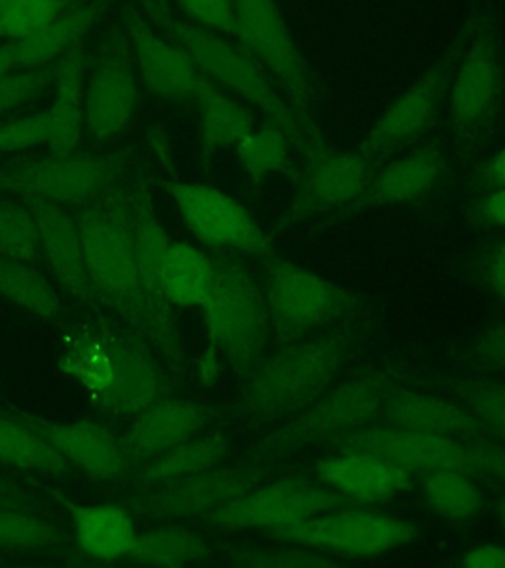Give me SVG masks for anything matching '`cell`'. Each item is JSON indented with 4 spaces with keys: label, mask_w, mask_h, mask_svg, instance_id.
<instances>
[{
    "label": "cell",
    "mask_w": 505,
    "mask_h": 568,
    "mask_svg": "<svg viewBox=\"0 0 505 568\" xmlns=\"http://www.w3.org/2000/svg\"><path fill=\"white\" fill-rule=\"evenodd\" d=\"M142 9L152 27H159L180 45L208 80L241 99L269 123L283 129L302 159L326 144L322 133H314L302 123L301 116L294 113L283 93L243 45L176 17L166 0H142Z\"/></svg>",
    "instance_id": "1"
},
{
    "label": "cell",
    "mask_w": 505,
    "mask_h": 568,
    "mask_svg": "<svg viewBox=\"0 0 505 568\" xmlns=\"http://www.w3.org/2000/svg\"><path fill=\"white\" fill-rule=\"evenodd\" d=\"M355 342L357 326H332L279 347L241 379L238 415L261 425L294 417L334 385Z\"/></svg>",
    "instance_id": "2"
},
{
    "label": "cell",
    "mask_w": 505,
    "mask_h": 568,
    "mask_svg": "<svg viewBox=\"0 0 505 568\" xmlns=\"http://www.w3.org/2000/svg\"><path fill=\"white\" fill-rule=\"evenodd\" d=\"M60 369L88 390L107 415L134 417L162 397L164 383L151 346L137 332L81 324L65 339Z\"/></svg>",
    "instance_id": "3"
},
{
    "label": "cell",
    "mask_w": 505,
    "mask_h": 568,
    "mask_svg": "<svg viewBox=\"0 0 505 568\" xmlns=\"http://www.w3.org/2000/svg\"><path fill=\"white\" fill-rule=\"evenodd\" d=\"M83 258L99 304L115 312L151 346L134 245L133 190L123 184L81 205L78 215Z\"/></svg>",
    "instance_id": "4"
},
{
    "label": "cell",
    "mask_w": 505,
    "mask_h": 568,
    "mask_svg": "<svg viewBox=\"0 0 505 568\" xmlns=\"http://www.w3.org/2000/svg\"><path fill=\"white\" fill-rule=\"evenodd\" d=\"M215 265L212 293L204 306L208 349L202 362L204 382H215L220 357L245 379L266 354L273 336L263 286L233 253L212 255Z\"/></svg>",
    "instance_id": "5"
},
{
    "label": "cell",
    "mask_w": 505,
    "mask_h": 568,
    "mask_svg": "<svg viewBox=\"0 0 505 568\" xmlns=\"http://www.w3.org/2000/svg\"><path fill=\"white\" fill-rule=\"evenodd\" d=\"M390 383L377 373L330 387L319 399L263 436L248 450L249 462L279 460L314 444L330 443L370 425L382 413Z\"/></svg>",
    "instance_id": "6"
},
{
    "label": "cell",
    "mask_w": 505,
    "mask_h": 568,
    "mask_svg": "<svg viewBox=\"0 0 505 568\" xmlns=\"http://www.w3.org/2000/svg\"><path fill=\"white\" fill-rule=\"evenodd\" d=\"M484 17L486 9L482 4L466 14L451 44L446 45V50L426 68L425 73L413 85H408L383 111L365 134L357 151L364 152L367 159H377L401 151L425 136L426 131L435 123L444 101L448 99L454 73L458 70L462 55L468 50Z\"/></svg>",
    "instance_id": "7"
},
{
    "label": "cell",
    "mask_w": 505,
    "mask_h": 568,
    "mask_svg": "<svg viewBox=\"0 0 505 568\" xmlns=\"http://www.w3.org/2000/svg\"><path fill=\"white\" fill-rule=\"evenodd\" d=\"M263 265L266 312L281 346L336 326L360 306V298L344 286L276 253Z\"/></svg>",
    "instance_id": "8"
},
{
    "label": "cell",
    "mask_w": 505,
    "mask_h": 568,
    "mask_svg": "<svg viewBox=\"0 0 505 568\" xmlns=\"http://www.w3.org/2000/svg\"><path fill=\"white\" fill-rule=\"evenodd\" d=\"M233 38L263 68L302 123L320 133L314 121L319 83L276 0H235Z\"/></svg>",
    "instance_id": "9"
},
{
    "label": "cell",
    "mask_w": 505,
    "mask_h": 568,
    "mask_svg": "<svg viewBox=\"0 0 505 568\" xmlns=\"http://www.w3.org/2000/svg\"><path fill=\"white\" fill-rule=\"evenodd\" d=\"M127 154H55L10 162L0 169V190L40 195L60 205H85L121 184Z\"/></svg>",
    "instance_id": "10"
},
{
    "label": "cell",
    "mask_w": 505,
    "mask_h": 568,
    "mask_svg": "<svg viewBox=\"0 0 505 568\" xmlns=\"http://www.w3.org/2000/svg\"><path fill=\"white\" fill-rule=\"evenodd\" d=\"M269 537L320 550L332 557L373 559L417 541L418 529L397 515L342 506L289 529L269 532Z\"/></svg>",
    "instance_id": "11"
},
{
    "label": "cell",
    "mask_w": 505,
    "mask_h": 568,
    "mask_svg": "<svg viewBox=\"0 0 505 568\" xmlns=\"http://www.w3.org/2000/svg\"><path fill=\"white\" fill-rule=\"evenodd\" d=\"M160 187L176 205L188 231L204 247L259 261H265L275 253L271 235L253 213L220 187L180 180L162 182Z\"/></svg>",
    "instance_id": "12"
},
{
    "label": "cell",
    "mask_w": 505,
    "mask_h": 568,
    "mask_svg": "<svg viewBox=\"0 0 505 568\" xmlns=\"http://www.w3.org/2000/svg\"><path fill=\"white\" fill-rule=\"evenodd\" d=\"M342 506H350V501L324 484L289 476L261 481L202 517V524L218 531L275 532Z\"/></svg>",
    "instance_id": "13"
},
{
    "label": "cell",
    "mask_w": 505,
    "mask_h": 568,
    "mask_svg": "<svg viewBox=\"0 0 505 568\" xmlns=\"http://www.w3.org/2000/svg\"><path fill=\"white\" fill-rule=\"evenodd\" d=\"M505 60L496 18L486 10L448 91V121L461 141L482 133L504 105Z\"/></svg>",
    "instance_id": "14"
},
{
    "label": "cell",
    "mask_w": 505,
    "mask_h": 568,
    "mask_svg": "<svg viewBox=\"0 0 505 568\" xmlns=\"http://www.w3.org/2000/svg\"><path fill=\"white\" fill-rule=\"evenodd\" d=\"M275 466L266 462H249L243 466L200 471L188 478L160 484L137 496L119 501L131 514L156 521H186L202 519L218 507L230 504L261 481L269 478Z\"/></svg>",
    "instance_id": "15"
},
{
    "label": "cell",
    "mask_w": 505,
    "mask_h": 568,
    "mask_svg": "<svg viewBox=\"0 0 505 568\" xmlns=\"http://www.w3.org/2000/svg\"><path fill=\"white\" fill-rule=\"evenodd\" d=\"M141 103V78L123 24L101 38L93 68L85 75L83 109L89 136L111 141L131 124Z\"/></svg>",
    "instance_id": "16"
},
{
    "label": "cell",
    "mask_w": 505,
    "mask_h": 568,
    "mask_svg": "<svg viewBox=\"0 0 505 568\" xmlns=\"http://www.w3.org/2000/svg\"><path fill=\"white\" fill-rule=\"evenodd\" d=\"M134 245L142 301L151 326V347L159 352L174 375L186 373V355L172 318V306L162 286V263L169 248V233L154 210L151 187L139 180L133 187Z\"/></svg>",
    "instance_id": "17"
},
{
    "label": "cell",
    "mask_w": 505,
    "mask_h": 568,
    "mask_svg": "<svg viewBox=\"0 0 505 568\" xmlns=\"http://www.w3.org/2000/svg\"><path fill=\"white\" fill-rule=\"evenodd\" d=\"M302 160L304 166L294 176L296 192L283 223L355 205L372 180V159L364 152L334 151L324 144Z\"/></svg>",
    "instance_id": "18"
},
{
    "label": "cell",
    "mask_w": 505,
    "mask_h": 568,
    "mask_svg": "<svg viewBox=\"0 0 505 568\" xmlns=\"http://www.w3.org/2000/svg\"><path fill=\"white\" fill-rule=\"evenodd\" d=\"M121 17L139 78L147 91L176 105H194L204 75L195 68L192 58L170 38L160 36L151 20L142 17L141 10L133 4H127Z\"/></svg>",
    "instance_id": "19"
},
{
    "label": "cell",
    "mask_w": 505,
    "mask_h": 568,
    "mask_svg": "<svg viewBox=\"0 0 505 568\" xmlns=\"http://www.w3.org/2000/svg\"><path fill=\"white\" fill-rule=\"evenodd\" d=\"M337 450H367L400 464L411 474L435 470H464L474 474L472 444L458 438L425 435L400 426L360 428L337 438Z\"/></svg>",
    "instance_id": "20"
},
{
    "label": "cell",
    "mask_w": 505,
    "mask_h": 568,
    "mask_svg": "<svg viewBox=\"0 0 505 568\" xmlns=\"http://www.w3.org/2000/svg\"><path fill=\"white\" fill-rule=\"evenodd\" d=\"M17 197H20L34 215L44 263L50 268L53 281L73 301L85 306H101L85 268L78 220L71 217L62 205L53 204L40 195L20 194Z\"/></svg>",
    "instance_id": "21"
},
{
    "label": "cell",
    "mask_w": 505,
    "mask_h": 568,
    "mask_svg": "<svg viewBox=\"0 0 505 568\" xmlns=\"http://www.w3.org/2000/svg\"><path fill=\"white\" fill-rule=\"evenodd\" d=\"M18 418L44 436L75 470L103 481H119L131 470V460L119 440L105 426L93 420L52 423L18 413Z\"/></svg>",
    "instance_id": "22"
},
{
    "label": "cell",
    "mask_w": 505,
    "mask_h": 568,
    "mask_svg": "<svg viewBox=\"0 0 505 568\" xmlns=\"http://www.w3.org/2000/svg\"><path fill=\"white\" fill-rule=\"evenodd\" d=\"M316 476L350 504L375 506L405 494L413 474L380 454L340 450L316 464Z\"/></svg>",
    "instance_id": "23"
},
{
    "label": "cell",
    "mask_w": 505,
    "mask_h": 568,
    "mask_svg": "<svg viewBox=\"0 0 505 568\" xmlns=\"http://www.w3.org/2000/svg\"><path fill=\"white\" fill-rule=\"evenodd\" d=\"M210 407L198 400L160 397L134 415L124 435V453L133 466L154 460L172 446L194 438L210 418Z\"/></svg>",
    "instance_id": "24"
},
{
    "label": "cell",
    "mask_w": 505,
    "mask_h": 568,
    "mask_svg": "<svg viewBox=\"0 0 505 568\" xmlns=\"http://www.w3.org/2000/svg\"><path fill=\"white\" fill-rule=\"evenodd\" d=\"M446 172L444 152L436 144H423L401 159L391 160L373 172L360 207H393L415 204L433 194Z\"/></svg>",
    "instance_id": "25"
},
{
    "label": "cell",
    "mask_w": 505,
    "mask_h": 568,
    "mask_svg": "<svg viewBox=\"0 0 505 568\" xmlns=\"http://www.w3.org/2000/svg\"><path fill=\"white\" fill-rule=\"evenodd\" d=\"M194 106L198 115V154L204 166L212 162L215 154L235 151L245 134L257 126V116L251 106L205 75L195 93Z\"/></svg>",
    "instance_id": "26"
},
{
    "label": "cell",
    "mask_w": 505,
    "mask_h": 568,
    "mask_svg": "<svg viewBox=\"0 0 505 568\" xmlns=\"http://www.w3.org/2000/svg\"><path fill=\"white\" fill-rule=\"evenodd\" d=\"M382 413L387 425L425 435L466 438L486 433L468 408L407 387L390 389Z\"/></svg>",
    "instance_id": "27"
},
{
    "label": "cell",
    "mask_w": 505,
    "mask_h": 568,
    "mask_svg": "<svg viewBox=\"0 0 505 568\" xmlns=\"http://www.w3.org/2000/svg\"><path fill=\"white\" fill-rule=\"evenodd\" d=\"M44 489L70 511L75 541L85 555L107 562L129 557L139 532L134 529L133 514L127 507L121 504H75L52 489Z\"/></svg>",
    "instance_id": "28"
},
{
    "label": "cell",
    "mask_w": 505,
    "mask_h": 568,
    "mask_svg": "<svg viewBox=\"0 0 505 568\" xmlns=\"http://www.w3.org/2000/svg\"><path fill=\"white\" fill-rule=\"evenodd\" d=\"M88 75V53L83 42L55 62L53 75V103L48 109V151L55 154H71L80 149L85 129L83 91Z\"/></svg>",
    "instance_id": "29"
},
{
    "label": "cell",
    "mask_w": 505,
    "mask_h": 568,
    "mask_svg": "<svg viewBox=\"0 0 505 568\" xmlns=\"http://www.w3.org/2000/svg\"><path fill=\"white\" fill-rule=\"evenodd\" d=\"M105 12V0L78 2L52 18L17 44V68H42L55 63L71 48L81 44L89 30L95 27Z\"/></svg>",
    "instance_id": "30"
},
{
    "label": "cell",
    "mask_w": 505,
    "mask_h": 568,
    "mask_svg": "<svg viewBox=\"0 0 505 568\" xmlns=\"http://www.w3.org/2000/svg\"><path fill=\"white\" fill-rule=\"evenodd\" d=\"M213 278L212 255L186 241H170L162 263V286L170 306L202 308L212 293Z\"/></svg>",
    "instance_id": "31"
},
{
    "label": "cell",
    "mask_w": 505,
    "mask_h": 568,
    "mask_svg": "<svg viewBox=\"0 0 505 568\" xmlns=\"http://www.w3.org/2000/svg\"><path fill=\"white\" fill-rule=\"evenodd\" d=\"M231 440L225 435L194 436L172 446L154 460L147 462L134 481L142 488L169 484L220 466L230 454Z\"/></svg>",
    "instance_id": "32"
},
{
    "label": "cell",
    "mask_w": 505,
    "mask_h": 568,
    "mask_svg": "<svg viewBox=\"0 0 505 568\" xmlns=\"http://www.w3.org/2000/svg\"><path fill=\"white\" fill-rule=\"evenodd\" d=\"M0 464L24 471H42L53 478H73L78 470L62 454L17 415L0 417Z\"/></svg>",
    "instance_id": "33"
},
{
    "label": "cell",
    "mask_w": 505,
    "mask_h": 568,
    "mask_svg": "<svg viewBox=\"0 0 505 568\" xmlns=\"http://www.w3.org/2000/svg\"><path fill=\"white\" fill-rule=\"evenodd\" d=\"M213 549L200 532L182 525H160L139 532L127 559L151 567L180 568L212 559Z\"/></svg>",
    "instance_id": "34"
},
{
    "label": "cell",
    "mask_w": 505,
    "mask_h": 568,
    "mask_svg": "<svg viewBox=\"0 0 505 568\" xmlns=\"http://www.w3.org/2000/svg\"><path fill=\"white\" fill-rule=\"evenodd\" d=\"M293 149L291 136L276 124L265 121L245 134L235 146V154L249 184L261 190L271 178L294 172Z\"/></svg>",
    "instance_id": "35"
},
{
    "label": "cell",
    "mask_w": 505,
    "mask_h": 568,
    "mask_svg": "<svg viewBox=\"0 0 505 568\" xmlns=\"http://www.w3.org/2000/svg\"><path fill=\"white\" fill-rule=\"evenodd\" d=\"M421 496L433 514L446 521H471L484 509V494L471 471L435 470L423 474Z\"/></svg>",
    "instance_id": "36"
},
{
    "label": "cell",
    "mask_w": 505,
    "mask_h": 568,
    "mask_svg": "<svg viewBox=\"0 0 505 568\" xmlns=\"http://www.w3.org/2000/svg\"><path fill=\"white\" fill-rule=\"evenodd\" d=\"M65 532L44 514L22 507L0 506V550L53 552L65 549Z\"/></svg>",
    "instance_id": "37"
},
{
    "label": "cell",
    "mask_w": 505,
    "mask_h": 568,
    "mask_svg": "<svg viewBox=\"0 0 505 568\" xmlns=\"http://www.w3.org/2000/svg\"><path fill=\"white\" fill-rule=\"evenodd\" d=\"M0 296L17 306L34 312L40 318L53 320L62 312V298L50 281L34 266L0 255Z\"/></svg>",
    "instance_id": "38"
},
{
    "label": "cell",
    "mask_w": 505,
    "mask_h": 568,
    "mask_svg": "<svg viewBox=\"0 0 505 568\" xmlns=\"http://www.w3.org/2000/svg\"><path fill=\"white\" fill-rule=\"evenodd\" d=\"M0 255L32 266L44 263L34 215L20 197H0Z\"/></svg>",
    "instance_id": "39"
},
{
    "label": "cell",
    "mask_w": 505,
    "mask_h": 568,
    "mask_svg": "<svg viewBox=\"0 0 505 568\" xmlns=\"http://www.w3.org/2000/svg\"><path fill=\"white\" fill-rule=\"evenodd\" d=\"M279 542V547H235L228 550L225 559L233 567L248 568H322L340 565V560L326 552L294 542Z\"/></svg>",
    "instance_id": "40"
},
{
    "label": "cell",
    "mask_w": 505,
    "mask_h": 568,
    "mask_svg": "<svg viewBox=\"0 0 505 568\" xmlns=\"http://www.w3.org/2000/svg\"><path fill=\"white\" fill-rule=\"evenodd\" d=\"M71 4V0H10L0 7V44L24 40Z\"/></svg>",
    "instance_id": "41"
},
{
    "label": "cell",
    "mask_w": 505,
    "mask_h": 568,
    "mask_svg": "<svg viewBox=\"0 0 505 568\" xmlns=\"http://www.w3.org/2000/svg\"><path fill=\"white\" fill-rule=\"evenodd\" d=\"M55 63L42 68L9 71L0 75V116L34 101L42 91L53 85Z\"/></svg>",
    "instance_id": "42"
},
{
    "label": "cell",
    "mask_w": 505,
    "mask_h": 568,
    "mask_svg": "<svg viewBox=\"0 0 505 568\" xmlns=\"http://www.w3.org/2000/svg\"><path fill=\"white\" fill-rule=\"evenodd\" d=\"M464 403L484 430L505 438V385L471 387L464 390Z\"/></svg>",
    "instance_id": "43"
},
{
    "label": "cell",
    "mask_w": 505,
    "mask_h": 568,
    "mask_svg": "<svg viewBox=\"0 0 505 568\" xmlns=\"http://www.w3.org/2000/svg\"><path fill=\"white\" fill-rule=\"evenodd\" d=\"M50 136L48 111L0 123V152H27L42 146Z\"/></svg>",
    "instance_id": "44"
},
{
    "label": "cell",
    "mask_w": 505,
    "mask_h": 568,
    "mask_svg": "<svg viewBox=\"0 0 505 568\" xmlns=\"http://www.w3.org/2000/svg\"><path fill=\"white\" fill-rule=\"evenodd\" d=\"M188 22L218 34L235 32V0H178Z\"/></svg>",
    "instance_id": "45"
},
{
    "label": "cell",
    "mask_w": 505,
    "mask_h": 568,
    "mask_svg": "<svg viewBox=\"0 0 505 568\" xmlns=\"http://www.w3.org/2000/svg\"><path fill=\"white\" fill-rule=\"evenodd\" d=\"M476 273L489 293L496 294L497 298L505 302V241H497L488 248H484Z\"/></svg>",
    "instance_id": "46"
},
{
    "label": "cell",
    "mask_w": 505,
    "mask_h": 568,
    "mask_svg": "<svg viewBox=\"0 0 505 568\" xmlns=\"http://www.w3.org/2000/svg\"><path fill=\"white\" fill-rule=\"evenodd\" d=\"M472 215L484 227L505 230V186L489 187L479 195Z\"/></svg>",
    "instance_id": "47"
},
{
    "label": "cell",
    "mask_w": 505,
    "mask_h": 568,
    "mask_svg": "<svg viewBox=\"0 0 505 568\" xmlns=\"http://www.w3.org/2000/svg\"><path fill=\"white\" fill-rule=\"evenodd\" d=\"M474 357L488 367L505 372V322L486 329L474 344Z\"/></svg>",
    "instance_id": "48"
},
{
    "label": "cell",
    "mask_w": 505,
    "mask_h": 568,
    "mask_svg": "<svg viewBox=\"0 0 505 568\" xmlns=\"http://www.w3.org/2000/svg\"><path fill=\"white\" fill-rule=\"evenodd\" d=\"M474 471L494 478L505 486V448L492 443L472 444Z\"/></svg>",
    "instance_id": "49"
},
{
    "label": "cell",
    "mask_w": 505,
    "mask_h": 568,
    "mask_svg": "<svg viewBox=\"0 0 505 568\" xmlns=\"http://www.w3.org/2000/svg\"><path fill=\"white\" fill-rule=\"evenodd\" d=\"M0 506L22 507L46 515L44 501L17 481L0 476Z\"/></svg>",
    "instance_id": "50"
},
{
    "label": "cell",
    "mask_w": 505,
    "mask_h": 568,
    "mask_svg": "<svg viewBox=\"0 0 505 568\" xmlns=\"http://www.w3.org/2000/svg\"><path fill=\"white\" fill-rule=\"evenodd\" d=\"M462 565L471 568H505V547L496 542L478 545L464 555Z\"/></svg>",
    "instance_id": "51"
},
{
    "label": "cell",
    "mask_w": 505,
    "mask_h": 568,
    "mask_svg": "<svg viewBox=\"0 0 505 568\" xmlns=\"http://www.w3.org/2000/svg\"><path fill=\"white\" fill-rule=\"evenodd\" d=\"M476 178L486 190L505 186V146L479 166Z\"/></svg>",
    "instance_id": "52"
},
{
    "label": "cell",
    "mask_w": 505,
    "mask_h": 568,
    "mask_svg": "<svg viewBox=\"0 0 505 568\" xmlns=\"http://www.w3.org/2000/svg\"><path fill=\"white\" fill-rule=\"evenodd\" d=\"M17 70V44L7 42L0 44V75Z\"/></svg>",
    "instance_id": "53"
},
{
    "label": "cell",
    "mask_w": 505,
    "mask_h": 568,
    "mask_svg": "<svg viewBox=\"0 0 505 568\" xmlns=\"http://www.w3.org/2000/svg\"><path fill=\"white\" fill-rule=\"evenodd\" d=\"M497 515H499V524L504 527L505 531V496L499 499V504H497Z\"/></svg>",
    "instance_id": "54"
},
{
    "label": "cell",
    "mask_w": 505,
    "mask_h": 568,
    "mask_svg": "<svg viewBox=\"0 0 505 568\" xmlns=\"http://www.w3.org/2000/svg\"><path fill=\"white\" fill-rule=\"evenodd\" d=\"M7 2H10V0H0V7H2V4H7Z\"/></svg>",
    "instance_id": "55"
}]
</instances>
